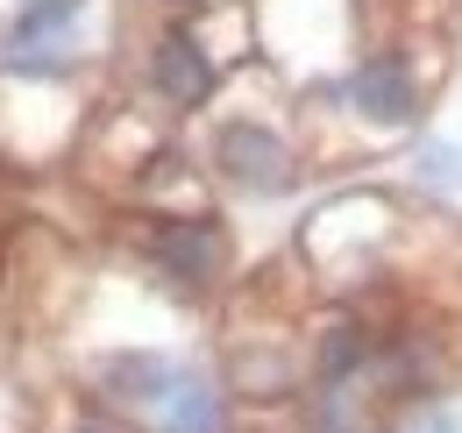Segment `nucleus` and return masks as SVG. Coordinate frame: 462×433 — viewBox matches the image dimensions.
I'll use <instances>...</instances> for the list:
<instances>
[{
  "mask_svg": "<svg viewBox=\"0 0 462 433\" xmlns=\"http://www.w3.org/2000/svg\"><path fill=\"white\" fill-rule=\"evenodd\" d=\"M214 170L228 178L235 192L271 199V192H285L291 178H299V150H291L271 121L235 114V121H221V128H214Z\"/></svg>",
  "mask_w": 462,
  "mask_h": 433,
  "instance_id": "nucleus-1",
  "label": "nucleus"
},
{
  "mask_svg": "<svg viewBox=\"0 0 462 433\" xmlns=\"http://www.w3.org/2000/svg\"><path fill=\"white\" fill-rule=\"evenodd\" d=\"M143 249H150V263L185 284V291H214L221 277H228V227L214 214H164L150 235H143Z\"/></svg>",
  "mask_w": 462,
  "mask_h": 433,
  "instance_id": "nucleus-2",
  "label": "nucleus"
},
{
  "mask_svg": "<svg viewBox=\"0 0 462 433\" xmlns=\"http://www.w3.org/2000/svg\"><path fill=\"white\" fill-rule=\"evenodd\" d=\"M342 107L356 114L363 128H377V135L412 128V121H420V71H412V57L370 51V57H363V64L342 78Z\"/></svg>",
  "mask_w": 462,
  "mask_h": 433,
  "instance_id": "nucleus-3",
  "label": "nucleus"
},
{
  "mask_svg": "<svg viewBox=\"0 0 462 433\" xmlns=\"http://www.w3.org/2000/svg\"><path fill=\"white\" fill-rule=\"evenodd\" d=\"M150 86H157L164 107L192 114V107H207V93L221 86V64H214V51L192 29H164L157 51H150Z\"/></svg>",
  "mask_w": 462,
  "mask_h": 433,
  "instance_id": "nucleus-4",
  "label": "nucleus"
},
{
  "mask_svg": "<svg viewBox=\"0 0 462 433\" xmlns=\"http://www.w3.org/2000/svg\"><path fill=\"white\" fill-rule=\"evenodd\" d=\"M100 383H107V398H121V405H164L178 370L164 355H150V348H121V355L100 363Z\"/></svg>",
  "mask_w": 462,
  "mask_h": 433,
  "instance_id": "nucleus-5",
  "label": "nucleus"
},
{
  "mask_svg": "<svg viewBox=\"0 0 462 433\" xmlns=\"http://www.w3.org/2000/svg\"><path fill=\"white\" fill-rule=\"evenodd\" d=\"M157 433H228V405L207 377H178L171 398L157 405Z\"/></svg>",
  "mask_w": 462,
  "mask_h": 433,
  "instance_id": "nucleus-6",
  "label": "nucleus"
},
{
  "mask_svg": "<svg viewBox=\"0 0 462 433\" xmlns=\"http://www.w3.org/2000/svg\"><path fill=\"white\" fill-rule=\"evenodd\" d=\"M79 7H86V0H22V7H14V36H51Z\"/></svg>",
  "mask_w": 462,
  "mask_h": 433,
  "instance_id": "nucleus-7",
  "label": "nucleus"
},
{
  "mask_svg": "<svg viewBox=\"0 0 462 433\" xmlns=\"http://www.w3.org/2000/svg\"><path fill=\"white\" fill-rule=\"evenodd\" d=\"M420 178H427V185H462V150H448V143L420 150Z\"/></svg>",
  "mask_w": 462,
  "mask_h": 433,
  "instance_id": "nucleus-8",
  "label": "nucleus"
},
{
  "mask_svg": "<svg viewBox=\"0 0 462 433\" xmlns=\"http://www.w3.org/2000/svg\"><path fill=\"white\" fill-rule=\"evenodd\" d=\"M64 433H135V427H128V419H115V412H79Z\"/></svg>",
  "mask_w": 462,
  "mask_h": 433,
  "instance_id": "nucleus-9",
  "label": "nucleus"
},
{
  "mask_svg": "<svg viewBox=\"0 0 462 433\" xmlns=\"http://www.w3.org/2000/svg\"><path fill=\"white\" fill-rule=\"evenodd\" d=\"M392 433H456V419H448V412H412V419L392 427Z\"/></svg>",
  "mask_w": 462,
  "mask_h": 433,
  "instance_id": "nucleus-10",
  "label": "nucleus"
},
{
  "mask_svg": "<svg viewBox=\"0 0 462 433\" xmlns=\"http://www.w3.org/2000/svg\"><path fill=\"white\" fill-rule=\"evenodd\" d=\"M185 7H199V0H185Z\"/></svg>",
  "mask_w": 462,
  "mask_h": 433,
  "instance_id": "nucleus-11",
  "label": "nucleus"
}]
</instances>
